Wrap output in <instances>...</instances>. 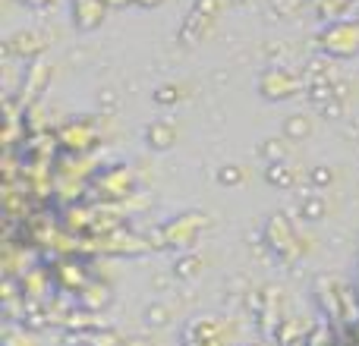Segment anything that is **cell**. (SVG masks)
<instances>
[{
    "label": "cell",
    "instance_id": "6da1fadb",
    "mask_svg": "<svg viewBox=\"0 0 359 346\" xmlns=\"http://www.w3.org/2000/svg\"><path fill=\"white\" fill-rule=\"evenodd\" d=\"M142 4H149V0H142ZM151 4H158V0H151Z\"/></svg>",
    "mask_w": 359,
    "mask_h": 346
},
{
    "label": "cell",
    "instance_id": "7a4b0ae2",
    "mask_svg": "<svg viewBox=\"0 0 359 346\" xmlns=\"http://www.w3.org/2000/svg\"><path fill=\"white\" fill-rule=\"evenodd\" d=\"M35 4H48V0H35Z\"/></svg>",
    "mask_w": 359,
    "mask_h": 346
},
{
    "label": "cell",
    "instance_id": "3957f363",
    "mask_svg": "<svg viewBox=\"0 0 359 346\" xmlns=\"http://www.w3.org/2000/svg\"><path fill=\"white\" fill-rule=\"evenodd\" d=\"M114 4H120V0H114Z\"/></svg>",
    "mask_w": 359,
    "mask_h": 346
}]
</instances>
